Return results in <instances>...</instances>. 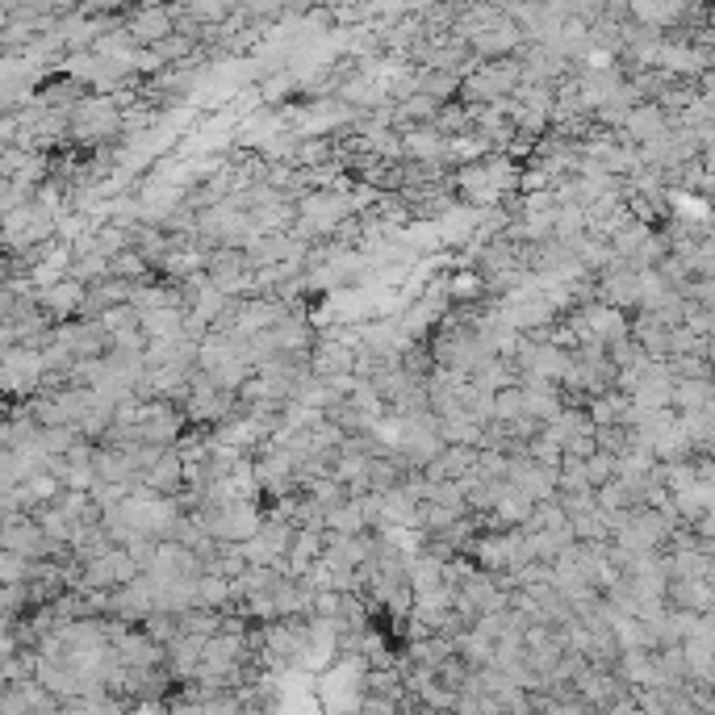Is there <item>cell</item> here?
I'll use <instances>...</instances> for the list:
<instances>
[{
    "instance_id": "8992f818",
    "label": "cell",
    "mask_w": 715,
    "mask_h": 715,
    "mask_svg": "<svg viewBox=\"0 0 715 715\" xmlns=\"http://www.w3.org/2000/svg\"><path fill=\"white\" fill-rule=\"evenodd\" d=\"M598 301L619 306V310H640V268L628 260H615L598 273Z\"/></svg>"
},
{
    "instance_id": "ac0fdd59",
    "label": "cell",
    "mask_w": 715,
    "mask_h": 715,
    "mask_svg": "<svg viewBox=\"0 0 715 715\" xmlns=\"http://www.w3.org/2000/svg\"><path fill=\"white\" fill-rule=\"evenodd\" d=\"M72 276L76 280H85V285H92V280H101V276H109V255L106 252H76V264H72Z\"/></svg>"
},
{
    "instance_id": "6da1fadb",
    "label": "cell",
    "mask_w": 715,
    "mask_h": 715,
    "mask_svg": "<svg viewBox=\"0 0 715 715\" xmlns=\"http://www.w3.org/2000/svg\"><path fill=\"white\" fill-rule=\"evenodd\" d=\"M127 134V109L118 97L106 92H85L76 106H72V134L67 143H80V147H101Z\"/></svg>"
},
{
    "instance_id": "603a6c76",
    "label": "cell",
    "mask_w": 715,
    "mask_h": 715,
    "mask_svg": "<svg viewBox=\"0 0 715 715\" xmlns=\"http://www.w3.org/2000/svg\"><path fill=\"white\" fill-rule=\"evenodd\" d=\"M712 4H715V0H712Z\"/></svg>"
},
{
    "instance_id": "30bf717a",
    "label": "cell",
    "mask_w": 715,
    "mask_h": 715,
    "mask_svg": "<svg viewBox=\"0 0 715 715\" xmlns=\"http://www.w3.org/2000/svg\"><path fill=\"white\" fill-rule=\"evenodd\" d=\"M673 127V113L666 106H657V101H640V106H631L628 122H624V139H631V143H649V139H657V134H666V130Z\"/></svg>"
},
{
    "instance_id": "2e32d148",
    "label": "cell",
    "mask_w": 715,
    "mask_h": 715,
    "mask_svg": "<svg viewBox=\"0 0 715 715\" xmlns=\"http://www.w3.org/2000/svg\"><path fill=\"white\" fill-rule=\"evenodd\" d=\"M464 76L461 72H448V67H419V88L440 97V101H457L461 97Z\"/></svg>"
},
{
    "instance_id": "7c38bea8",
    "label": "cell",
    "mask_w": 715,
    "mask_h": 715,
    "mask_svg": "<svg viewBox=\"0 0 715 715\" xmlns=\"http://www.w3.org/2000/svg\"><path fill=\"white\" fill-rule=\"evenodd\" d=\"M327 548V527H297L294 531V544H289V557H285V573H306L322 557Z\"/></svg>"
},
{
    "instance_id": "7402d4cb",
    "label": "cell",
    "mask_w": 715,
    "mask_h": 715,
    "mask_svg": "<svg viewBox=\"0 0 715 715\" xmlns=\"http://www.w3.org/2000/svg\"><path fill=\"white\" fill-rule=\"evenodd\" d=\"M452 4H461L464 9V4H490V0H452Z\"/></svg>"
},
{
    "instance_id": "44dd1931",
    "label": "cell",
    "mask_w": 715,
    "mask_h": 715,
    "mask_svg": "<svg viewBox=\"0 0 715 715\" xmlns=\"http://www.w3.org/2000/svg\"><path fill=\"white\" fill-rule=\"evenodd\" d=\"M703 168H707V172L715 176V139L707 143V147H703Z\"/></svg>"
},
{
    "instance_id": "e0dca14e",
    "label": "cell",
    "mask_w": 715,
    "mask_h": 715,
    "mask_svg": "<svg viewBox=\"0 0 715 715\" xmlns=\"http://www.w3.org/2000/svg\"><path fill=\"white\" fill-rule=\"evenodd\" d=\"M436 127H440L443 134H464V130H473L477 127V122H473V106H464L461 97H457V101H443Z\"/></svg>"
},
{
    "instance_id": "277c9868",
    "label": "cell",
    "mask_w": 715,
    "mask_h": 715,
    "mask_svg": "<svg viewBox=\"0 0 715 715\" xmlns=\"http://www.w3.org/2000/svg\"><path fill=\"white\" fill-rule=\"evenodd\" d=\"M264 510H260V498H231V503H213V536L218 540H252L255 531L264 527Z\"/></svg>"
},
{
    "instance_id": "ba28073f",
    "label": "cell",
    "mask_w": 715,
    "mask_h": 715,
    "mask_svg": "<svg viewBox=\"0 0 715 715\" xmlns=\"http://www.w3.org/2000/svg\"><path fill=\"white\" fill-rule=\"evenodd\" d=\"M127 30L143 46L164 43L168 34H176V4H134L127 13Z\"/></svg>"
},
{
    "instance_id": "7a4b0ae2",
    "label": "cell",
    "mask_w": 715,
    "mask_h": 715,
    "mask_svg": "<svg viewBox=\"0 0 715 715\" xmlns=\"http://www.w3.org/2000/svg\"><path fill=\"white\" fill-rule=\"evenodd\" d=\"M356 197L343 189H306L297 197V222L294 231L306 234V239H327V234H339V227L348 218H356Z\"/></svg>"
},
{
    "instance_id": "5b68a950",
    "label": "cell",
    "mask_w": 715,
    "mask_h": 715,
    "mask_svg": "<svg viewBox=\"0 0 715 715\" xmlns=\"http://www.w3.org/2000/svg\"><path fill=\"white\" fill-rule=\"evenodd\" d=\"M285 130H294L289 109H255V113H248V118L234 127V147L264 151L276 134H285Z\"/></svg>"
},
{
    "instance_id": "3957f363",
    "label": "cell",
    "mask_w": 715,
    "mask_h": 715,
    "mask_svg": "<svg viewBox=\"0 0 715 715\" xmlns=\"http://www.w3.org/2000/svg\"><path fill=\"white\" fill-rule=\"evenodd\" d=\"M506 482L515 485L519 494H527L531 503H544V498H557V494H561V464H544L524 452V457H510Z\"/></svg>"
},
{
    "instance_id": "9c48e42d",
    "label": "cell",
    "mask_w": 715,
    "mask_h": 715,
    "mask_svg": "<svg viewBox=\"0 0 715 715\" xmlns=\"http://www.w3.org/2000/svg\"><path fill=\"white\" fill-rule=\"evenodd\" d=\"M402 151H406V160H419V164H443V168H448V134H443L436 122L402 130Z\"/></svg>"
},
{
    "instance_id": "52a82bcc",
    "label": "cell",
    "mask_w": 715,
    "mask_h": 715,
    "mask_svg": "<svg viewBox=\"0 0 715 715\" xmlns=\"http://www.w3.org/2000/svg\"><path fill=\"white\" fill-rule=\"evenodd\" d=\"M34 301H38L55 322H67V318L85 315L88 285L85 280H76V276H64V280H55V285H46V289H34Z\"/></svg>"
},
{
    "instance_id": "9a60e30c",
    "label": "cell",
    "mask_w": 715,
    "mask_h": 715,
    "mask_svg": "<svg viewBox=\"0 0 715 715\" xmlns=\"http://www.w3.org/2000/svg\"><path fill=\"white\" fill-rule=\"evenodd\" d=\"M715 398V377H678L673 381V410H698Z\"/></svg>"
},
{
    "instance_id": "4fadbf2b",
    "label": "cell",
    "mask_w": 715,
    "mask_h": 715,
    "mask_svg": "<svg viewBox=\"0 0 715 715\" xmlns=\"http://www.w3.org/2000/svg\"><path fill=\"white\" fill-rule=\"evenodd\" d=\"M490 151H498L482 130H464V134H448V168H464V164H477Z\"/></svg>"
},
{
    "instance_id": "5bb4252c",
    "label": "cell",
    "mask_w": 715,
    "mask_h": 715,
    "mask_svg": "<svg viewBox=\"0 0 715 715\" xmlns=\"http://www.w3.org/2000/svg\"><path fill=\"white\" fill-rule=\"evenodd\" d=\"M443 101L440 97H431V92H410V97H402V101H394V113H398V130L406 127H427V122H436L440 118Z\"/></svg>"
},
{
    "instance_id": "8fae6325",
    "label": "cell",
    "mask_w": 715,
    "mask_h": 715,
    "mask_svg": "<svg viewBox=\"0 0 715 715\" xmlns=\"http://www.w3.org/2000/svg\"><path fill=\"white\" fill-rule=\"evenodd\" d=\"M185 473H189L185 452H180L176 443H168V448L155 457V464L143 473V482H147L151 490H160V494H180V490H185Z\"/></svg>"
},
{
    "instance_id": "ffe728a7",
    "label": "cell",
    "mask_w": 715,
    "mask_h": 715,
    "mask_svg": "<svg viewBox=\"0 0 715 715\" xmlns=\"http://www.w3.org/2000/svg\"><path fill=\"white\" fill-rule=\"evenodd\" d=\"M76 9H80V13H92V18H101V13H130L134 0H76Z\"/></svg>"
},
{
    "instance_id": "d6986e66",
    "label": "cell",
    "mask_w": 715,
    "mask_h": 715,
    "mask_svg": "<svg viewBox=\"0 0 715 715\" xmlns=\"http://www.w3.org/2000/svg\"><path fill=\"white\" fill-rule=\"evenodd\" d=\"M527 415V398H524V385H506L494 394V419H519Z\"/></svg>"
}]
</instances>
